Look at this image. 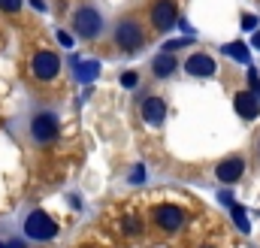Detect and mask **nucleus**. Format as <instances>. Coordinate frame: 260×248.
Returning a JSON list of instances; mask_svg holds the SVG:
<instances>
[{"instance_id":"f257e3e1","label":"nucleus","mask_w":260,"mask_h":248,"mask_svg":"<svg viewBox=\"0 0 260 248\" xmlns=\"http://www.w3.org/2000/svg\"><path fill=\"white\" fill-rule=\"evenodd\" d=\"M142 43H145V34H142L139 21H136V18H121L118 27H115V46H118L121 52L133 55L136 49H142Z\"/></svg>"},{"instance_id":"f03ea898","label":"nucleus","mask_w":260,"mask_h":248,"mask_svg":"<svg viewBox=\"0 0 260 248\" xmlns=\"http://www.w3.org/2000/svg\"><path fill=\"white\" fill-rule=\"evenodd\" d=\"M24 233H27L30 239L49 242V239L58 236V221H52L43 209H34V212L27 215V221H24Z\"/></svg>"},{"instance_id":"7ed1b4c3","label":"nucleus","mask_w":260,"mask_h":248,"mask_svg":"<svg viewBox=\"0 0 260 248\" xmlns=\"http://www.w3.org/2000/svg\"><path fill=\"white\" fill-rule=\"evenodd\" d=\"M73 27L82 40H97L100 30H103V15L94 9V6H82L76 15H73Z\"/></svg>"},{"instance_id":"20e7f679","label":"nucleus","mask_w":260,"mask_h":248,"mask_svg":"<svg viewBox=\"0 0 260 248\" xmlns=\"http://www.w3.org/2000/svg\"><path fill=\"white\" fill-rule=\"evenodd\" d=\"M30 73H34L37 82H52V79H58V73H61V58H58L55 52H46V49H43V52L34 55Z\"/></svg>"},{"instance_id":"39448f33","label":"nucleus","mask_w":260,"mask_h":248,"mask_svg":"<svg viewBox=\"0 0 260 248\" xmlns=\"http://www.w3.org/2000/svg\"><path fill=\"white\" fill-rule=\"evenodd\" d=\"M151 218H154V224H157L164 233H176V230H182V227H185V212H182L179 206H170V203L154 206Z\"/></svg>"},{"instance_id":"423d86ee","label":"nucleus","mask_w":260,"mask_h":248,"mask_svg":"<svg viewBox=\"0 0 260 248\" xmlns=\"http://www.w3.org/2000/svg\"><path fill=\"white\" fill-rule=\"evenodd\" d=\"M58 130H61V121H58L55 112H40V115H34V121H30V136H34L37 142H52V139L58 136Z\"/></svg>"},{"instance_id":"0eeeda50","label":"nucleus","mask_w":260,"mask_h":248,"mask_svg":"<svg viewBox=\"0 0 260 248\" xmlns=\"http://www.w3.org/2000/svg\"><path fill=\"white\" fill-rule=\"evenodd\" d=\"M179 21V6L173 0H154L151 3V24L154 30H170Z\"/></svg>"},{"instance_id":"6e6552de","label":"nucleus","mask_w":260,"mask_h":248,"mask_svg":"<svg viewBox=\"0 0 260 248\" xmlns=\"http://www.w3.org/2000/svg\"><path fill=\"white\" fill-rule=\"evenodd\" d=\"M242 173H245V161L242 158H227V161H221L218 167H215V176H218V182H224V185H233V182H239L242 179Z\"/></svg>"},{"instance_id":"1a4fd4ad","label":"nucleus","mask_w":260,"mask_h":248,"mask_svg":"<svg viewBox=\"0 0 260 248\" xmlns=\"http://www.w3.org/2000/svg\"><path fill=\"white\" fill-rule=\"evenodd\" d=\"M233 106H236V115L245 118V121H251V118L260 115V103H257V94L254 91H239L233 97Z\"/></svg>"},{"instance_id":"9d476101","label":"nucleus","mask_w":260,"mask_h":248,"mask_svg":"<svg viewBox=\"0 0 260 248\" xmlns=\"http://www.w3.org/2000/svg\"><path fill=\"white\" fill-rule=\"evenodd\" d=\"M164 118H167V103L160 97H145L142 100V121L157 127V124H164Z\"/></svg>"},{"instance_id":"9b49d317","label":"nucleus","mask_w":260,"mask_h":248,"mask_svg":"<svg viewBox=\"0 0 260 248\" xmlns=\"http://www.w3.org/2000/svg\"><path fill=\"white\" fill-rule=\"evenodd\" d=\"M185 70L191 73V76H212L215 73V61L209 58V55H203V52H197V55H191L188 61H185Z\"/></svg>"},{"instance_id":"f8f14e48","label":"nucleus","mask_w":260,"mask_h":248,"mask_svg":"<svg viewBox=\"0 0 260 248\" xmlns=\"http://www.w3.org/2000/svg\"><path fill=\"white\" fill-rule=\"evenodd\" d=\"M176 67H179V61H176V55L173 52H160V55H154V61H151V70H154V76L157 79H167V76H173L176 73Z\"/></svg>"},{"instance_id":"ddd939ff","label":"nucleus","mask_w":260,"mask_h":248,"mask_svg":"<svg viewBox=\"0 0 260 248\" xmlns=\"http://www.w3.org/2000/svg\"><path fill=\"white\" fill-rule=\"evenodd\" d=\"M97 73H100V64L97 61H76V79L79 82H94L97 79Z\"/></svg>"},{"instance_id":"4468645a","label":"nucleus","mask_w":260,"mask_h":248,"mask_svg":"<svg viewBox=\"0 0 260 248\" xmlns=\"http://www.w3.org/2000/svg\"><path fill=\"white\" fill-rule=\"evenodd\" d=\"M224 52H227L233 61L251 64V55H248V46H245V43H230V46H224Z\"/></svg>"},{"instance_id":"2eb2a0df","label":"nucleus","mask_w":260,"mask_h":248,"mask_svg":"<svg viewBox=\"0 0 260 248\" xmlns=\"http://www.w3.org/2000/svg\"><path fill=\"white\" fill-rule=\"evenodd\" d=\"M230 212H233V221H236V227L242 230V233H251V221H248V212L242 209V206H230Z\"/></svg>"},{"instance_id":"dca6fc26","label":"nucleus","mask_w":260,"mask_h":248,"mask_svg":"<svg viewBox=\"0 0 260 248\" xmlns=\"http://www.w3.org/2000/svg\"><path fill=\"white\" fill-rule=\"evenodd\" d=\"M130 182H133V185H142V182H145V167H142V164H136V167H133Z\"/></svg>"},{"instance_id":"f3484780","label":"nucleus","mask_w":260,"mask_h":248,"mask_svg":"<svg viewBox=\"0 0 260 248\" xmlns=\"http://www.w3.org/2000/svg\"><path fill=\"white\" fill-rule=\"evenodd\" d=\"M121 85H124V88H136V85H139V76H136L133 70L121 73Z\"/></svg>"},{"instance_id":"a211bd4d","label":"nucleus","mask_w":260,"mask_h":248,"mask_svg":"<svg viewBox=\"0 0 260 248\" xmlns=\"http://www.w3.org/2000/svg\"><path fill=\"white\" fill-rule=\"evenodd\" d=\"M248 88L260 97V79H257V70H254V67H251V73H248Z\"/></svg>"},{"instance_id":"6ab92c4d","label":"nucleus","mask_w":260,"mask_h":248,"mask_svg":"<svg viewBox=\"0 0 260 248\" xmlns=\"http://www.w3.org/2000/svg\"><path fill=\"white\" fill-rule=\"evenodd\" d=\"M0 9L3 12H18L21 9V0H0Z\"/></svg>"},{"instance_id":"aec40b11","label":"nucleus","mask_w":260,"mask_h":248,"mask_svg":"<svg viewBox=\"0 0 260 248\" xmlns=\"http://www.w3.org/2000/svg\"><path fill=\"white\" fill-rule=\"evenodd\" d=\"M124 230L127 233H139V218H127L124 221Z\"/></svg>"},{"instance_id":"412c9836","label":"nucleus","mask_w":260,"mask_h":248,"mask_svg":"<svg viewBox=\"0 0 260 248\" xmlns=\"http://www.w3.org/2000/svg\"><path fill=\"white\" fill-rule=\"evenodd\" d=\"M242 27H245V30H254V27H257V18H254V15H242Z\"/></svg>"},{"instance_id":"4be33fe9","label":"nucleus","mask_w":260,"mask_h":248,"mask_svg":"<svg viewBox=\"0 0 260 248\" xmlns=\"http://www.w3.org/2000/svg\"><path fill=\"white\" fill-rule=\"evenodd\" d=\"M182 46H188V40H173V43H167L164 49H167V52H176V49H182Z\"/></svg>"},{"instance_id":"5701e85b","label":"nucleus","mask_w":260,"mask_h":248,"mask_svg":"<svg viewBox=\"0 0 260 248\" xmlns=\"http://www.w3.org/2000/svg\"><path fill=\"white\" fill-rule=\"evenodd\" d=\"M58 43H61L64 49H70V46H73V37H70V34H64V30H61V34H58Z\"/></svg>"},{"instance_id":"b1692460","label":"nucleus","mask_w":260,"mask_h":248,"mask_svg":"<svg viewBox=\"0 0 260 248\" xmlns=\"http://www.w3.org/2000/svg\"><path fill=\"white\" fill-rule=\"evenodd\" d=\"M218 197H221V203H224V206H233V194H230V191H221Z\"/></svg>"},{"instance_id":"393cba45","label":"nucleus","mask_w":260,"mask_h":248,"mask_svg":"<svg viewBox=\"0 0 260 248\" xmlns=\"http://www.w3.org/2000/svg\"><path fill=\"white\" fill-rule=\"evenodd\" d=\"M30 3H34V6H37L40 12H46V0H30Z\"/></svg>"},{"instance_id":"a878e982","label":"nucleus","mask_w":260,"mask_h":248,"mask_svg":"<svg viewBox=\"0 0 260 248\" xmlns=\"http://www.w3.org/2000/svg\"><path fill=\"white\" fill-rule=\"evenodd\" d=\"M251 46H254V49H260V30L254 34V37H251Z\"/></svg>"},{"instance_id":"bb28decb","label":"nucleus","mask_w":260,"mask_h":248,"mask_svg":"<svg viewBox=\"0 0 260 248\" xmlns=\"http://www.w3.org/2000/svg\"><path fill=\"white\" fill-rule=\"evenodd\" d=\"M6 248H21V242H18V239H12V242H9Z\"/></svg>"},{"instance_id":"cd10ccee","label":"nucleus","mask_w":260,"mask_h":248,"mask_svg":"<svg viewBox=\"0 0 260 248\" xmlns=\"http://www.w3.org/2000/svg\"><path fill=\"white\" fill-rule=\"evenodd\" d=\"M82 248H94V245H82Z\"/></svg>"},{"instance_id":"c85d7f7f","label":"nucleus","mask_w":260,"mask_h":248,"mask_svg":"<svg viewBox=\"0 0 260 248\" xmlns=\"http://www.w3.org/2000/svg\"><path fill=\"white\" fill-rule=\"evenodd\" d=\"M0 248H6V245H3V242H0Z\"/></svg>"},{"instance_id":"c756f323","label":"nucleus","mask_w":260,"mask_h":248,"mask_svg":"<svg viewBox=\"0 0 260 248\" xmlns=\"http://www.w3.org/2000/svg\"><path fill=\"white\" fill-rule=\"evenodd\" d=\"M203 248H212V245H203Z\"/></svg>"}]
</instances>
